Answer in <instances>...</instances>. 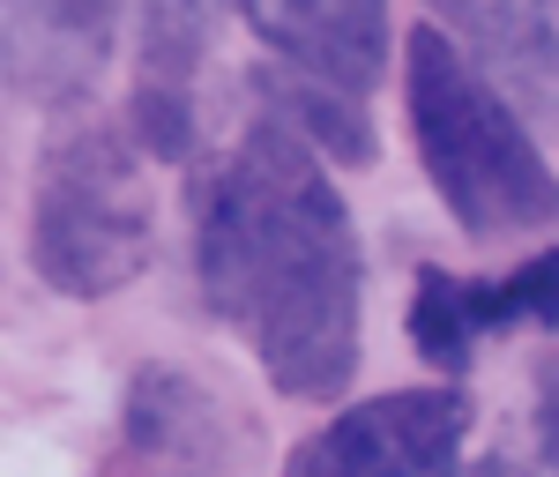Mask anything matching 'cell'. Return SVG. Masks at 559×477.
I'll use <instances>...</instances> for the list:
<instances>
[{"label":"cell","instance_id":"cell-1","mask_svg":"<svg viewBox=\"0 0 559 477\" xmlns=\"http://www.w3.org/2000/svg\"><path fill=\"white\" fill-rule=\"evenodd\" d=\"M202 299L254 344L269 389L329 403L358 373V231L329 165L261 112L194 179Z\"/></svg>","mask_w":559,"mask_h":477},{"label":"cell","instance_id":"cell-2","mask_svg":"<svg viewBox=\"0 0 559 477\" xmlns=\"http://www.w3.org/2000/svg\"><path fill=\"white\" fill-rule=\"evenodd\" d=\"M403 105L440 210L471 239H522L559 224V179L537 157L522 112L440 23H418L403 38Z\"/></svg>","mask_w":559,"mask_h":477},{"label":"cell","instance_id":"cell-3","mask_svg":"<svg viewBox=\"0 0 559 477\" xmlns=\"http://www.w3.org/2000/svg\"><path fill=\"white\" fill-rule=\"evenodd\" d=\"M31 269L68 299H105L150 269V187L142 150L112 128H68L38 165Z\"/></svg>","mask_w":559,"mask_h":477},{"label":"cell","instance_id":"cell-4","mask_svg":"<svg viewBox=\"0 0 559 477\" xmlns=\"http://www.w3.org/2000/svg\"><path fill=\"white\" fill-rule=\"evenodd\" d=\"M471 433L463 389H395L350 403L292 448L284 477H440Z\"/></svg>","mask_w":559,"mask_h":477},{"label":"cell","instance_id":"cell-5","mask_svg":"<svg viewBox=\"0 0 559 477\" xmlns=\"http://www.w3.org/2000/svg\"><path fill=\"white\" fill-rule=\"evenodd\" d=\"M224 0H142V45H134V105L128 128L142 157L179 165L194 150V75L216 45Z\"/></svg>","mask_w":559,"mask_h":477},{"label":"cell","instance_id":"cell-6","mask_svg":"<svg viewBox=\"0 0 559 477\" xmlns=\"http://www.w3.org/2000/svg\"><path fill=\"white\" fill-rule=\"evenodd\" d=\"M120 31V0H8V90L23 105H83Z\"/></svg>","mask_w":559,"mask_h":477},{"label":"cell","instance_id":"cell-7","mask_svg":"<svg viewBox=\"0 0 559 477\" xmlns=\"http://www.w3.org/2000/svg\"><path fill=\"white\" fill-rule=\"evenodd\" d=\"M254 38L313 83L366 97L388 68V0H239Z\"/></svg>","mask_w":559,"mask_h":477},{"label":"cell","instance_id":"cell-8","mask_svg":"<svg viewBox=\"0 0 559 477\" xmlns=\"http://www.w3.org/2000/svg\"><path fill=\"white\" fill-rule=\"evenodd\" d=\"M432 15L508 105L559 128V0H432Z\"/></svg>","mask_w":559,"mask_h":477},{"label":"cell","instance_id":"cell-9","mask_svg":"<svg viewBox=\"0 0 559 477\" xmlns=\"http://www.w3.org/2000/svg\"><path fill=\"white\" fill-rule=\"evenodd\" d=\"M128 440L150 463L202 470V463H216V403L173 366H142L128 389Z\"/></svg>","mask_w":559,"mask_h":477},{"label":"cell","instance_id":"cell-10","mask_svg":"<svg viewBox=\"0 0 559 477\" xmlns=\"http://www.w3.org/2000/svg\"><path fill=\"white\" fill-rule=\"evenodd\" d=\"M254 97H261V112L284 120L313 157H329V165H373V128H366L358 97L313 83V75H299V68H261Z\"/></svg>","mask_w":559,"mask_h":477},{"label":"cell","instance_id":"cell-11","mask_svg":"<svg viewBox=\"0 0 559 477\" xmlns=\"http://www.w3.org/2000/svg\"><path fill=\"white\" fill-rule=\"evenodd\" d=\"M485 336V313H477V284L448 276V269H418V299H411V344L426 366L455 373L471 366V344Z\"/></svg>","mask_w":559,"mask_h":477},{"label":"cell","instance_id":"cell-12","mask_svg":"<svg viewBox=\"0 0 559 477\" xmlns=\"http://www.w3.org/2000/svg\"><path fill=\"white\" fill-rule=\"evenodd\" d=\"M477 313L485 329H559V247H537L522 269L477 284Z\"/></svg>","mask_w":559,"mask_h":477},{"label":"cell","instance_id":"cell-13","mask_svg":"<svg viewBox=\"0 0 559 477\" xmlns=\"http://www.w3.org/2000/svg\"><path fill=\"white\" fill-rule=\"evenodd\" d=\"M537 448H545V470L559 477V350L537 358Z\"/></svg>","mask_w":559,"mask_h":477},{"label":"cell","instance_id":"cell-14","mask_svg":"<svg viewBox=\"0 0 559 477\" xmlns=\"http://www.w3.org/2000/svg\"><path fill=\"white\" fill-rule=\"evenodd\" d=\"M440 477H455V470H440Z\"/></svg>","mask_w":559,"mask_h":477}]
</instances>
